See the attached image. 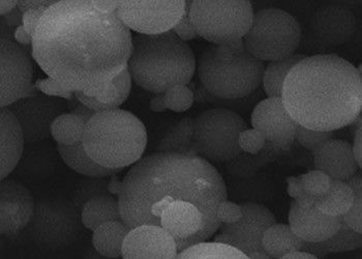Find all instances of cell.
Instances as JSON below:
<instances>
[{
	"label": "cell",
	"instance_id": "2",
	"mask_svg": "<svg viewBox=\"0 0 362 259\" xmlns=\"http://www.w3.org/2000/svg\"><path fill=\"white\" fill-rule=\"evenodd\" d=\"M118 200L122 221L131 229L147 224L160 226V217L170 205L193 203L204 215L212 238L222 226L216 209L228 200V190L222 174L209 161L154 151L129 169Z\"/></svg>",
	"mask_w": 362,
	"mask_h": 259
},
{
	"label": "cell",
	"instance_id": "55",
	"mask_svg": "<svg viewBox=\"0 0 362 259\" xmlns=\"http://www.w3.org/2000/svg\"><path fill=\"white\" fill-rule=\"evenodd\" d=\"M18 8V0H1L0 1V14L4 16L10 14Z\"/></svg>",
	"mask_w": 362,
	"mask_h": 259
},
{
	"label": "cell",
	"instance_id": "29",
	"mask_svg": "<svg viewBox=\"0 0 362 259\" xmlns=\"http://www.w3.org/2000/svg\"><path fill=\"white\" fill-rule=\"evenodd\" d=\"M305 57L307 55L296 53L285 59L268 62L262 78L263 89L267 98H281L284 84L288 75L292 69Z\"/></svg>",
	"mask_w": 362,
	"mask_h": 259
},
{
	"label": "cell",
	"instance_id": "6",
	"mask_svg": "<svg viewBox=\"0 0 362 259\" xmlns=\"http://www.w3.org/2000/svg\"><path fill=\"white\" fill-rule=\"evenodd\" d=\"M265 62L255 57L243 42L228 46L209 45L197 62L203 88L223 101L243 99L262 84Z\"/></svg>",
	"mask_w": 362,
	"mask_h": 259
},
{
	"label": "cell",
	"instance_id": "9",
	"mask_svg": "<svg viewBox=\"0 0 362 259\" xmlns=\"http://www.w3.org/2000/svg\"><path fill=\"white\" fill-rule=\"evenodd\" d=\"M303 30L298 20L278 8L255 12L251 28L243 40L245 48L262 62H276L296 54Z\"/></svg>",
	"mask_w": 362,
	"mask_h": 259
},
{
	"label": "cell",
	"instance_id": "10",
	"mask_svg": "<svg viewBox=\"0 0 362 259\" xmlns=\"http://www.w3.org/2000/svg\"><path fill=\"white\" fill-rule=\"evenodd\" d=\"M82 227L81 214L70 200L42 198L35 203L33 218L22 234L42 249H62L79 238Z\"/></svg>",
	"mask_w": 362,
	"mask_h": 259
},
{
	"label": "cell",
	"instance_id": "52",
	"mask_svg": "<svg viewBox=\"0 0 362 259\" xmlns=\"http://www.w3.org/2000/svg\"><path fill=\"white\" fill-rule=\"evenodd\" d=\"M15 41L18 44L23 45V46H31L33 42V38L28 33L23 25H20L19 28L15 29L14 33Z\"/></svg>",
	"mask_w": 362,
	"mask_h": 259
},
{
	"label": "cell",
	"instance_id": "48",
	"mask_svg": "<svg viewBox=\"0 0 362 259\" xmlns=\"http://www.w3.org/2000/svg\"><path fill=\"white\" fill-rule=\"evenodd\" d=\"M301 251L312 254V255L316 256L319 259H323L326 256L329 255L327 250H326L325 245H324V242H305Z\"/></svg>",
	"mask_w": 362,
	"mask_h": 259
},
{
	"label": "cell",
	"instance_id": "26",
	"mask_svg": "<svg viewBox=\"0 0 362 259\" xmlns=\"http://www.w3.org/2000/svg\"><path fill=\"white\" fill-rule=\"evenodd\" d=\"M194 118L185 116L165 132L154 151L192 156Z\"/></svg>",
	"mask_w": 362,
	"mask_h": 259
},
{
	"label": "cell",
	"instance_id": "12",
	"mask_svg": "<svg viewBox=\"0 0 362 259\" xmlns=\"http://www.w3.org/2000/svg\"><path fill=\"white\" fill-rule=\"evenodd\" d=\"M187 8V0H122L117 15L129 30L140 35H160L173 30Z\"/></svg>",
	"mask_w": 362,
	"mask_h": 259
},
{
	"label": "cell",
	"instance_id": "25",
	"mask_svg": "<svg viewBox=\"0 0 362 259\" xmlns=\"http://www.w3.org/2000/svg\"><path fill=\"white\" fill-rule=\"evenodd\" d=\"M84 229L95 231L111 221H122L119 200L114 195H102L89 200L81 212Z\"/></svg>",
	"mask_w": 362,
	"mask_h": 259
},
{
	"label": "cell",
	"instance_id": "18",
	"mask_svg": "<svg viewBox=\"0 0 362 259\" xmlns=\"http://www.w3.org/2000/svg\"><path fill=\"white\" fill-rule=\"evenodd\" d=\"M178 254L175 240L163 227L147 224L129 232L122 259H176Z\"/></svg>",
	"mask_w": 362,
	"mask_h": 259
},
{
	"label": "cell",
	"instance_id": "36",
	"mask_svg": "<svg viewBox=\"0 0 362 259\" xmlns=\"http://www.w3.org/2000/svg\"><path fill=\"white\" fill-rule=\"evenodd\" d=\"M348 183L354 190V205L343 219L349 226L362 234V171H359Z\"/></svg>",
	"mask_w": 362,
	"mask_h": 259
},
{
	"label": "cell",
	"instance_id": "4",
	"mask_svg": "<svg viewBox=\"0 0 362 259\" xmlns=\"http://www.w3.org/2000/svg\"><path fill=\"white\" fill-rule=\"evenodd\" d=\"M127 70L138 86L156 95L173 86H189L197 60L192 47L173 30L153 35L133 33Z\"/></svg>",
	"mask_w": 362,
	"mask_h": 259
},
{
	"label": "cell",
	"instance_id": "50",
	"mask_svg": "<svg viewBox=\"0 0 362 259\" xmlns=\"http://www.w3.org/2000/svg\"><path fill=\"white\" fill-rule=\"evenodd\" d=\"M93 6L104 14L117 13L119 1L118 0H91Z\"/></svg>",
	"mask_w": 362,
	"mask_h": 259
},
{
	"label": "cell",
	"instance_id": "24",
	"mask_svg": "<svg viewBox=\"0 0 362 259\" xmlns=\"http://www.w3.org/2000/svg\"><path fill=\"white\" fill-rule=\"evenodd\" d=\"M131 229L124 221H111L93 231V246L100 255L122 259L124 241Z\"/></svg>",
	"mask_w": 362,
	"mask_h": 259
},
{
	"label": "cell",
	"instance_id": "43",
	"mask_svg": "<svg viewBox=\"0 0 362 259\" xmlns=\"http://www.w3.org/2000/svg\"><path fill=\"white\" fill-rule=\"evenodd\" d=\"M74 93L81 104L85 105V106L88 107L89 109L97 113L119 108V107H116L115 105L105 104V103L100 102L97 98L88 97V96L85 95L83 91H75Z\"/></svg>",
	"mask_w": 362,
	"mask_h": 259
},
{
	"label": "cell",
	"instance_id": "45",
	"mask_svg": "<svg viewBox=\"0 0 362 259\" xmlns=\"http://www.w3.org/2000/svg\"><path fill=\"white\" fill-rule=\"evenodd\" d=\"M58 0H18V8L22 14L28 11L40 10V8L48 10Z\"/></svg>",
	"mask_w": 362,
	"mask_h": 259
},
{
	"label": "cell",
	"instance_id": "13",
	"mask_svg": "<svg viewBox=\"0 0 362 259\" xmlns=\"http://www.w3.org/2000/svg\"><path fill=\"white\" fill-rule=\"evenodd\" d=\"M19 122L28 145L52 138L51 129L60 115L69 113L68 102L42 93L24 98L6 107Z\"/></svg>",
	"mask_w": 362,
	"mask_h": 259
},
{
	"label": "cell",
	"instance_id": "15",
	"mask_svg": "<svg viewBox=\"0 0 362 259\" xmlns=\"http://www.w3.org/2000/svg\"><path fill=\"white\" fill-rule=\"evenodd\" d=\"M251 122L274 151H288L294 144L298 124L288 113L281 98H266L259 102L252 110Z\"/></svg>",
	"mask_w": 362,
	"mask_h": 259
},
{
	"label": "cell",
	"instance_id": "56",
	"mask_svg": "<svg viewBox=\"0 0 362 259\" xmlns=\"http://www.w3.org/2000/svg\"><path fill=\"white\" fill-rule=\"evenodd\" d=\"M281 259H319L316 256L312 255V254L307 253L303 251L292 252V253L287 254Z\"/></svg>",
	"mask_w": 362,
	"mask_h": 259
},
{
	"label": "cell",
	"instance_id": "7",
	"mask_svg": "<svg viewBox=\"0 0 362 259\" xmlns=\"http://www.w3.org/2000/svg\"><path fill=\"white\" fill-rule=\"evenodd\" d=\"M255 11L249 0H192L189 16L199 37L212 45L243 41L251 28Z\"/></svg>",
	"mask_w": 362,
	"mask_h": 259
},
{
	"label": "cell",
	"instance_id": "19",
	"mask_svg": "<svg viewBox=\"0 0 362 259\" xmlns=\"http://www.w3.org/2000/svg\"><path fill=\"white\" fill-rule=\"evenodd\" d=\"M354 13L341 4H326L313 15L310 31L324 46H341L348 43L356 33Z\"/></svg>",
	"mask_w": 362,
	"mask_h": 259
},
{
	"label": "cell",
	"instance_id": "30",
	"mask_svg": "<svg viewBox=\"0 0 362 259\" xmlns=\"http://www.w3.org/2000/svg\"><path fill=\"white\" fill-rule=\"evenodd\" d=\"M88 120L69 113L60 115L51 129V136L56 144L74 145L83 142L85 127Z\"/></svg>",
	"mask_w": 362,
	"mask_h": 259
},
{
	"label": "cell",
	"instance_id": "17",
	"mask_svg": "<svg viewBox=\"0 0 362 259\" xmlns=\"http://www.w3.org/2000/svg\"><path fill=\"white\" fill-rule=\"evenodd\" d=\"M160 227L175 240L180 252L211 238L204 215L191 202L170 205L160 217Z\"/></svg>",
	"mask_w": 362,
	"mask_h": 259
},
{
	"label": "cell",
	"instance_id": "41",
	"mask_svg": "<svg viewBox=\"0 0 362 259\" xmlns=\"http://www.w3.org/2000/svg\"><path fill=\"white\" fill-rule=\"evenodd\" d=\"M191 1L192 0L187 1V8H185V14H183L180 21L178 22L177 25L173 28V31L176 33V35L180 38L182 41L187 42V43L189 41H192V40L196 39L197 37H199L195 28H194L193 22H192L191 16H189Z\"/></svg>",
	"mask_w": 362,
	"mask_h": 259
},
{
	"label": "cell",
	"instance_id": "32",
	"mask_svg": "<svg viewBox=\"0 0 362 259\" xmlns=\"http://www.w3.org/2000/svg\"><path fill=\"white\" fill-rule=\"evenodd\" d=\"M110 178H86L80 180L70 196V202L76 209L81 214L84 205L89 200L102 195H112L110 193Z\"/></svg>",
	"mask_w": 362,
	"mask_h": 259
},
{
	"label": "cell",
	"instance_id": "49",
	"mask_svg": "<svg viewBox=\"0 0 362 259\" xmlns=\"http://www.w3.org/2000/svg\"><path fill=\"white\" fill-rule=\"evenodd\" d=\"M118 89L113 82L110 81L106 84L104 91L98 96L97 99L98 101L105 103V104L114 105V102L117 99ZM117 107V106H116Z\"/></svg>",
	"mask_w": 362,
	"mask_h": 259
},
{
	"label": "cell",
	"instance_id": "44",
	"mask_svg": "<svg viewBox=\"0 0 362 259\" xmlns=\"http://www.w3.org/2000/svg\"><path fill=\"white\" fill-rule=\"evenodd\" d=\"M46 11V8H40V10L28 11V12L24 13L23 17H22V25L28 30L31 37L33 38L35 35L37 25Z\"/></svg>",
	"mask_w": 362,
	"mask_h": 259
},
{
	"label": "cell",
	"instance_id": "59",
	"mask_svg": "<svg viewBox=\"0 0 362 259\" xmlns=\"http://www.w3.org/2000/svg\"><path fill=\"white\" fill-rule=\"evenodd\" d=\"M66 102H68V108L70 113L71 110H73V109H75L76 107H77L78 105L80 104L79 100L77 99V97H76V96H74V98H71V100H69V101Z\"/></svg>",
	"mask_w": 362,
	"mask_h": 259
},
{
	"label": "cell",
	"instance_id": "57",
	"mask_svg": "<svg viewBox=\"0 0 362 259\" xmlns=\"http://www.w3.org/2000/svg\"><path fill=\"white\" fill-rule=\"evenodd\" d=\"M247 258L250 259H274L272 256H270L267 252H265L264 250H262V251L252 252V253L247 255Z\"/></svg>",
	"mask_w": 362,
	"mask_h": 259
},
{
	"label": "cell",
	"instance_id": "21",
	"mask_svg": "<svg viewBox=\"0 0 362 259\" xmlns=\"http://www.w3.org/2000/svg\"><path fill=\"white\" fill-rule=\"evenodd\" d=\"M315 169L323 171L332 180L348 182L361 168L357 163L353 144L347 140H328L313 153Z\"/></svg>",
	"mask_w": 362,
	"mask_h": 259
},
{
	"label": "cell",
	"instance_id": "1",
	"mask_svg": "<svg viewBox=\"0 0 362 259\" xmlns=\"http://www.w3.org/2000/svg\"><path fill=\"white\" fill-rule=\"evenodd\" d=\"M132 41L117 13H100L91 0H58L42 15L31 54L48 77L75 93L126 70Z\"/></svg>",
	"mask_w": 362,
	"mask_h": 259
},
{
	"label": "cell",
	"instance_id": "14",
	"mask_svg": "<svg viewBox=\"0 0 362 259\" xmlns=\"http://www.w3.org/2000/svg\"><path fill=\"white\" fill-rule=\"evenodd\" d=\"M243 217L233 224H222L214 242L231 246L245 255L262 251L266 231L278 223L276 217L265 205L257 202L241 203Z\"/></svg>",
	"mask_w": 362,
	"mask_h": 259
},
{
	"label": "cell",
	"instance_id": "42",
	"mask_svg": "<svg viewBox=\"0 0 362 259\" xmlns=\"http://www.w3.org/2000/svg\"><path fill=\"white\" fill-rule=\"evenodd\" d=\"M112 82L115 84L118 89L117 99L114 102V105L119 107L120 105L124 104V103L127 101L129 93H131L133 79H132L131 74H129L127 68L126 70L122 71L119 75L116 76V77L112 80Z\"/></svg>",
	"mask_w": 362,
	"mask_h": 259
},
{
	"label": "cell",
	"instance_id": "33",
	"mask_svg": "<svg viewBox=\"0 0 362 259\" xmlns=\"http://www.w3.org/2000/svg\"><path fill=\"white\" fill-rule=\"evenodd\" d=\"M328 253H346L362 249V234L354 231L344 221L334 236L324 241Z\"/></svg>",
	"mask_w": 362,
	"mask_h": 259
},
{
	"label": "cell",
	"instance_id": "3",
	"mask_svg": "<svg viewBox=\"0 0 362 259\" xmlns=\"http://www.w3.org/2000/svg\"><path fill=\"white\" fill-rule=\"evenodd\" d=\"M281 100L298 126L337 131L362 115V76L339 55H310L288 75Z\"/></svg>",
	"mask_w": 362,
	"mask_h": 259
},
{
	"label": "cell",
	"instance_id": "58",
	"mask_svg": "<svg viewBox=\"0 0 362 259\" xmlns=\"http://www.w3.org/2000/svg\"><path fill=\"white\" fill-rule=\"evenodd\" d=\"M83 259H113V258H106V256L100 255V253H98V252L95 251V248H93V249H89L88 251L86 252V254H85Z\"/></svg>",
	"mask_w": 362,
	"mask_h": 259
},
{
	"label": "cell",
	"instance_id": "20",
	"mask_svg": "<svg viewBox=\"0 0 362 259\" xmlns=\"http://www.w3.org/2000/svg\"><path fill=\"white\" fill-rule=\"evenodd\" d=\"M289 225L298 238L305 242H324L334 236L341 227L343 218L325 215L317 205L299 207L295 200L290 205Z\"/></svg>",
	"mask_w": 362,
	"mask_h": 259
},
{
	"label": "cell",
	"instance_id": "23",
	"mask_svg": "<svg viewBox=\"0 0 362 259\" xmlns=\"http://www.w3.org/2000/svg\"><path fill=\"white\" fill-rule=\"evenodd\" d=\"M57 153L69 168L85 178H110L122 171L98 164L85 151L83 142L74 145L57 144Z\"/></svg>",
	"mask_w": 362,
	"mask_h": 259
},
{
	"label": "cell",
	"instance_id": "53",
	"mask_svg": "<svg viewBox=\"0 0 362 259\" xmlns=\"http://www.w3.org/2000/svg\"><path fill=\"white\" fill-rule=\"evenodd\" d=\"M22 17H23V14L17 8L10 14L4 16L1 21L4 22L8 28H15L16 26V28H17L22 25Z\"/></svg>",
	"mask_w": 362,
	"mask_h": 259
},
{
	"label": "cell",
	"instance_id": "40",
	"mask_svg": "<svg viewBox=\"0 0 362 259\" xmlns=\"http://www.w3.org/2000/svg\"><path fill=\"white\" fill-rule=\"evenodd\" d=\"M216 217L222 224H233L243 217V209L238 203L225 200L218 205Z\"/></svg>",
	"mask_w": 362,
	"mask_h": 259
},
{
	"label": "cell",
	"instance_id": "16",
	"mask_svg": "<svg viewBox=\"0 0 362 259\" xmlns=\"http://www.w3.org/2000/svg\"><path fill=\"white\" fill-rule=\"evenodd\" d=\"M35 198L30 190L15 178H6L0 183V234L14 238L23 234L35 209Z\"/></svg>",
	"mask_w": 362,
	"mask_h": 259
},
{
	"label": "cell",
	"instance_id": "22",
	"mask_svg": "<svg viewBox=\"0 0 362 259\" xmlns=\"http://www.w3.org/2000/svg\"><path fill=\"white\" fill-rule=\"evenodd\" d=\"M23 131L8 108H0V178L6 180L17 168L25 149Z\"/></svg>",
	"mask_w": 362,
	"mask_h": 259
},
{
	"label": "cell",
	"instance_id": "60",
	"mask_svg": "<svg viewBox=\"0 0 362 259\" xmlns=\"http://www.w3.org/2000/svg\"><path fill=\"white\" fill-rule=\"evenodd\" d=\"M357 68H358V71H359V72H361V76H362V62L361 64H359L358 67H357Z\"/></svg>",
	"mask_w": 362,
	"mask_h": 259
},
{
	"label": "cell",
	"instance_id": "11",
	"mask_svg": "<svg viewBox=\"0 0 362 259\" xmlns=\"http://www.w3.org/2000/svg\"><path fill=\"white\" fill-rule=\"evenodd\" d=\"M8 26L1 21L0 41V107L39 93L33 84V66L28 53L15 41Z\"/></svg>",
	"mask_w": 362,
	"mask_h": 259
},
{
	"label": "cell",
	"instance_id": "54",
	"mask_svg": "<svg viewBox=\"0 0 362 259\" xmlns=\"http://www.w3.org/2000/svg\"><path fill=\"white\" fill-rule=\"evenodd\" d=\"M71 113H73V115H75L81 116V117L85 118V120H89L97 113H95V111L91 110L88 107H86L85 105L80 103L75 109H73V110L71 111Z\"/></svg>",
	"mask_w": 362,
	"mask_h": 259
},
{
	"label": "cell",
	"instance_id": "39",
	"mask_svg": "<svg viewBox=\"0 0 362 259\" xmlns=\"http://www.w3.org/2000/svg\"><path fill=\"white\" fill-rule=\"evenodd\" d=\"M35 87H37V91H41L44 95L66 100V101H69L75 96L74 91L66 88V86H62V84L50 77L37 80Z\"/></svg>",
	"mask_w": 362,
	"mask_h": 259
},
{
	"label": "cell",
	"instance_id": "37",
	"mask_svg": "<svg viewBox=\"0 0 362 259\" xmlns=\"http://www.w3.org/2000/svg\"><path fill=\"white\" fill-rule=\"evenodd\" d=\"M334 138V132L316 131V130L305 128L298 126L296 131L295 142H298L301 146L314 153L316 149L322 146L328 140Z\"/></svg>",
	"mask_w": 362,
	"mask_h": 259
},
{
	"label": "cell",
	"instance_id": "28",
	"mask_svg": "<svg viewBox=\"0 0 362 259\" xmlns=\"http://www.w3.org/2000/svg\"><path fill=\"white\" fill-rule=\"evenodd\" d=\"M354 205V190L348 182L332 180V188L317 200L319 211L330 217L344 218Z\"/></svg>",
	"mask_w": 362,
	"mask_h": 259
},
{
	"label": "cell",
	"instance_id": "8",
	"mask_svg": "<svg viewBox=\"0 0 362 259\" xmlns=\"http://www.w3.org/2000/svg\"><path fill=\"white\" fill-rule=\"evenodd\" d=\"M249 129L247 122L229 108L209 109L194 118L192 156L214 163H230L240 157L239 136Z\"/></svg>",
	"mask_w": 362,
	"mask_h": 259
},
{
	"label": "cell",
	"instance_id": "46",
	"mask_svg": "<svg viewBox=\"0 0 362 259\" xmlns=\"http://www.w3.org/2000/svg\"><path fill=\"white\" fill-rule=\"evenodd\" d=\"M287 193L293 200H297L301 196L305 195V192L303 189V183H301L300 176H288L287 180Z\"/></svg>",
	"mask_w": 362,
	"mask_h": 259
},
{
	"label": "cell",
	"instance_id": "47",
	"mask_svg": "<svg viewBox=\"0 0 362 259\" xmlns=\"http://www.w3.org/2000/svg\"><path fill=\"white\" fill-rule=\"evenodd\" d=\"M354 140H353V146H354L355 156H356L357 163L359 168L362 171V115L355 122Z\"/></svg>",
	"mask_w": 362,
	"mask_h": 259
},
{
	"label": "cell",
	"instance_id": "27",
	"mask_svg": "<svg viewBox=\"0 0 362 259\" xmlns=\"http://www.w3.org/2000/svg\"><path fill=\"white\" fill-rule=\"evenodd\" d=\"M305 241L294 234L289 224L276 223L266 231L262 246L274 259H281L292 252L301 251Z\"/></svg>",
	"mask_w": 362,
	"mask_h": 259
},
{
	"label": "cell",
	"instance_id": "35",
	"mask_svg": "<svg viewBox=\"0 0 362 259\" xmlns=\"http://www.w3.org/2000/svg\"><path fill=\"white\" fill-rule=\"evenodd\" d=\"M300 180L303 189L308 195L319 198L325 195L332 185V178L323 171L314 169L307 173L301 174Z\"/></svg>",
	"mask_w": 362,
	"mask_h": 259
},
{
	"label": "cell",
	"instance_id": "5",
	"mask_svg": "<svg viewBox=\"0 0 362 259\" xmlns=\"http://www.w3.org/2000/svg\"><path fill=\"white\" fill-rule=\"evenodd\" d=\"M82 142L98 164L124 171L144 157L148 135L138 116L116 108L95 113L87 122Z\"/></svg>",
	"mask_w": 362,
	"mask_h": 259
},
{
	"label": "cell",
	"instance_id": "38",
	"mask_svg": "<svg viewBox=\"0 0 362 259\" xmlns=\"http://www.w3.org/2000/svg\"><path fill=\"white\" fill-rule=\"evenodd\" d=\"M239 145L243 153L255 156L265 149L267 142L264 136L258 130L249 128L245 130L239 136Z\"/></svg>",
	"mask_w": 362,
	"mask_h": 259
},
{
	"label": "cell",
	"instance_id": "51",
	"mask_svg": "<svg viewBox=\"0 0 362 259\" xmlns=\"http://www.w3.org/2000/svg\"><path fill=\"white\" fill-rule=\"evenodd\" d=\"M151 110L156 113H162L168 110L165 93H156L151 99Z\"/></svg>",
	"mask_w": 362,
	"mask_h": 259
},
{
	"label": "cell",
	"instance_id": "34",
	"mask_svg": "<svg viewBox=\"0 0 362 259\" xmlns=\"http://www.w3.org/2000/svg\"><path fill=\"white\" fill-rule=\"evenodd\" d=\"M168 110L173 113H185L193 106L195 93L187 86H176L165 93Z\"/></svg>",
	"mask_w": 362,
	"mask_h": 259
},
{
	"label": "cell",
	"instance_id": "31",
	"mask_svg": "<svg viewBox=\"0 0 362 259\" xmlns=\"http://www.w3.org/2000/svg\"><path fill=\"white\" fill-rule=\"evenodd\" d=\"M176 259H250L243 252L220 243L204 242L180 252Z\"/></svg>",
	"mask_w": 362,
	"mask_h": 259
}]
</instances>
